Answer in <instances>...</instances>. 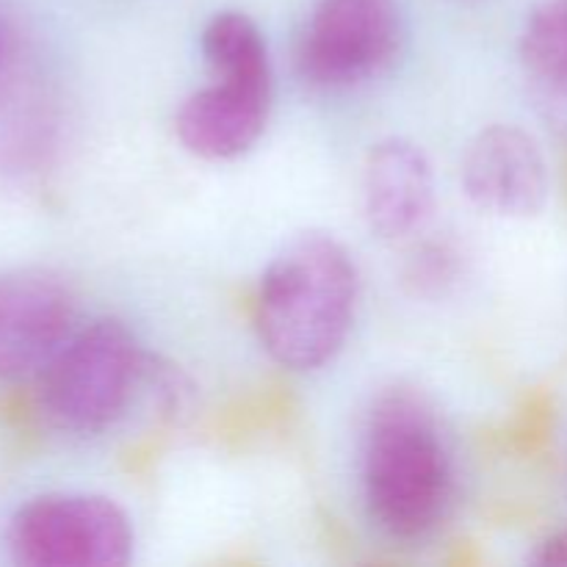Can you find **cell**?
Instances as JSON below:
<instances>
[{"label": "cell", "instance_id": "1", "mask_svg": "<svg viewBox=\"0 0 567 567\" xmlns=\"http://www.w3.org/2000/svg\"><path fill=\"white\" fill-rule=\"evenodd\" d=\"M454 487V454L430 399L408 385L377 393L360 437V491L371 524L391 540H421L443 524Z\"/></svg>", "mask_w": 567, "mask_h": 567}, {"label": "cell", "instance_id": "2", "mask_svg": "<svg viewBox=\"0 0 567 567\" xmlns=\"http://www.w3.org/2000/svg\"><path fill=\"white\" fill-rule=\"evenodd\" d=\"M358 266L330 233L282 244L255 291V332L271 360L291 371L332 363L358 308Z\"/></svg>", "mask_w": 567, "mask_h": 567}, {"label": "cell", "instance_id": "3", "mask_svg": "<svg viewBox=\"0 0 567 567\" xmlns=\"http://www.w3.org/2000/svg\"><path fill=\"white\" fill-rule=\"evenodd\" d=\"M150 358L116 316L72 330L39 369V410L59 432L92 437L125 419L147 385Z\"/></svg>", "mask_w": 567, "mask_h": 567}, {"label": "cell", "instance_id": "4", "mask_svg": "<svg viewBox=\"0 0 567 567\" xmlns=\"http://www.w3.org/2000/svg\"><path fill=\"white\" fill-rule=\"evenodd\" d=\"M133 546V520L97 493L28 498L6 526V551L20 567H125Z\"/></svg>", "mask_w": 567, "mask_h": 567}, {"label": "cell", "instance_id": "5", "mask_svg": "<svg viewBox=\"0 0 567 567\" xmlns=\"http://www.w3.org/2000/svg\"><path fill=\"white\" fill-rule=\"evenodd\" d=\"M399 44V0H316L299 33L297 70L310 86L352 89L380 75Z\"/></svg>", "mask_w": 567, "mask_h": 567}, {"label": "cell", "instance_id": "6", "mask_svg": "<svg viewBox=\"0 0 567 567\" xmlns=\"http://www.w3.org/2000/svg\"><path fill=\"white\" fill-rule=\"evenodd\" d=\"M460 183L480 210L504 219H529L548 203V164L540 144L518 125H487L460 161Z\"/></svg>", "mask_w": 567, "mask_h": 567}, {"label": "cell", "instance_id": "7", "mask_svg": "<svg viewBox=\"0 0 567 567\" xmlns=\"http://www.w3.org/2000/svg\"><path fill=\"white\" fill-rule=\"evenodd\" d=\"M75 321V293L44 269L0 271V380L42 369Z\"/></svg>", "mask_w": 567, "mask_h": 567}, {"label": "cell", "instance_id": "8", "mask_svg": "<svg viewBox=\"0 0 567 567\" xmlns=\"http://www.w3.org/2000/svg\"><path fill=\"white\" fill-rule=\"evenodd\" d=\"M271 111V78L210 75L175 114L183 147L203 161H236L264 136Z\"/></svg>", "mask_w": 567, "mask_h": 567}, {"label": "cell", "instance_id": "9", "mask_svg": "<svg viewBox=\"0 0 567 567\" xmlns=\"http://www.w3.org/2000/svg\"><path fill=\"white\" fill-rule=\"evenodd\" d=\"M360 208L382 241H402L424 230L435 208V177L424 150L402 136L371 144L360 172Z\"/></svg>", "mask_w": 567, "mask_h": 567}, {"label": "cell", "instance_id": "10", "mask_svg": "<svg viewBox=\"0 0 567 567\" xmlns=\"http://www.w3.org/2000/svg\"><path fill=\"white\" fill-rule=\"evenodd\" d=\"M535 111L567 150V0H537L518 42Z\"/></svg>", "mask_w": 567, "mask_h": 567}, {"label": "cell", "instance_id": "11", "mask_svg": "<svg viewBox=\"0 0 567 567\" xmlns=\"http://www.w3.org/2000/svg\"><path fill=\"white\" fill-rule=\"evenodd\" d=\"M199 53L210 75L271 78L269 44L258 22L244 11H216L199 33Z\"/></svg>", "mask_w": 567, "mask_h": 567}, {"label": "cell", "instance_id": "12", "mask_svg": "<svg viewBox=\"0 0 567 567\" xmlns=\"http://www.w3.org/2000/svg\"><path fill=\"white\" fill-rule=\"evenodd\" d=\"M463 271L460 252L449 241H424L410 252L404 266V282L415 297H443L452 291Z\"/></svg>", "mask_w": 567, "mask_h": 567}, {"label": "cell", "instance_id": "13", "mask_svg": "<svg viewBox=\"0 0 567 567\" xmlns=\"http://www.w3.org/2000/svg\"><path fill=\"white\" fill-rule=\"evenodd\" d=\"M33 103H39V97L28 86L25 72H22L20 39L0 3V125L3 120H14L17 114L31 109Z\"/></svg>", "mask_w": 567, "mask_h": 567}, {"label": "cell", "instance_id": "14", "mask_svg": "<svg viewBox=\"0 0 567 567\" xmlns=\"http://www.w3.org/2000/svg\"><path fill=\"white\" fill-rule=\"evenodd\" d=\"M532 563L543 567H567V529L546 537V540L537 546Z\"/></svg>", "mask_w": 567, "mask_h": 567}, {"label": "cell", "instance_id": "15", "mask_svg": "<svg viewBox=\"0 0 567 567\" xmlns=\"http://www.w3.org/2000/svg\"><path fill=\"white\" fill-rule=\"evenodd\" d=\"M457 3H476V0H457Z\"/></svg>", "mask_w": 567, "mask_h": 567}]
</instances>
